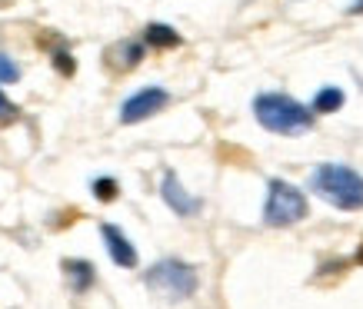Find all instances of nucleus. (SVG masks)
Listing matches in <instances>:
<instances>
[{"mask_svg":"<svg viewBox=\"0 0 363 309\" xmlns=\"http://www.w3.org/2000/svg\"><path fill=\"white\" fill-rule=\"evenodd\" d=\"M253 117L257 123L270 133H280V136H300V133L313 130V120L317 113L303 107L300 100H294L290 93H260L253 100Z\"/></svg>","mask_w":363,"mask_h":309,"instance_id":"nucleus-1","label":"nucleus"},{"mask_svg":"<svg viewBox=\"0 0 363 309\" xmlns=\"http://www.w3.org/2000/svg\"><path fill=\"white\" fill-rule=\"evenodd\" d=\"M310 193H317L323 203L337 210H363V177L343 163H320L310 173Z\"/></svg>","mask_w":363,"mask_h":309,"instance_id":"nucleus-2","label":"nucleus"},{"mask_svg":"<svg viewBox=\"0 0 363 309\" xmlns=\"http://www.w3.org/2000/svg\"><path fill=\"white\" fill-rule=\"evenodd\" d=\"M143 286L150 289L154 296L167 299V303H184L200 289V276L190 263L177 260V256H167V260H157L143 273Z\"/></svg>","mask_w":363,"mask_h":309,"instance_id":"nucleus-3","label":"nucleus"},{"mask_svg":"<svg viewBox=\"0 0 363 309\" xmlns=\"http://www.w3.org/2000/svg\"><path fill=\"white\" fill-rule=\"evenodd\" d=\"M307 193L286 180H270L267 183V203H264V223L267 226H294L307 220Z\"/></svg>","mask_w":363,"mask_h":309,"instance_id":"nucleus-4","label":"nucleus"},{"mask_svg":"<svg viewBox=\"0 0 363 309\" xmlns=\"http://www.w3.org/2000/svg\"><path fill=\"white\" fill-rule=\"evenodd\" d=\"M164 107H170V93H167L164 87H157V83H150V87H140L137 93H130V97L123 100L121 123H127V127H133V123H143V120H150V117H157V113L164 110Z\"/></svg>","mask_w":363,"mask_h":309,"instance_id":"nucleus-5","label":"nucleus"},{"mask_svg":"<svg viewBox=\"0 0 363 309\" xmlns=\"http://www.w3.org/2000/svg\"><path fill=\"white\" fill-rule=\"evenodd\" d=\"M160 197H164L167 206H170L177 216H184V220H190V216H197V213L203 210V203H200L194 193L184 190V183H180V177H177L174 170H167L164 180H160Z\"/></svg>","mask_w":363,"mask_h":309,"instance_id":"nucleus-6","label":"nucleus"},{"mask_svg":"<svg viewBox=\"0 0 363 309\" xmlns=\"http://www.w3.org/2000/svg\"><path fill=\"white\" fill-rule=\"evenodd\" d=\"M100 236H104L107 256H111L113 263L121 266V269H137L140 253H137V246L130 243V236H127L121 226H113V223H100Z\"/></svg>","mask_w":363,"mask_h":309,"instance_id":"nucleus-7","label":"nucleus"},{"mask_svg":"<svg viewBox=\"0 0 363 309\" xmlns=\"http://www.w3.org/2000/svg\"><path fill=\"white\" fill-rule=\"evenodd\" d=\"M60 269H64V279L74 296H84V293L94 289V283H97V266L90 263V260H64Z\"/></svg>","mask_w":363,"mask_h":309,"instance_id":"nucleus-8","label":"nucleus"},{"mask_svg":"<svg viewBox=\"0 0 363 309\" xmlns=\"http://www.w3.org/2000/svg\"><path fill=\"white\" fill-rule=\"evenodd\" d=\"M140 40H143V47H154V50H174V47L184 44V37L170 23H147Z\"/></svg>","mask_w":363,"mask_h":309,"instance_id":"nucleus-9","label":"nucleus"},{"mask_svg":"<svg viewBox=\"0 0 363 309\" xmlns=\"http://www.w3.org/2000/svg\"><path fill=\"white\" fill-rule=\"evenodd\" d=\"M143 54H147L143 40H121L113 50H107V60L113 66H121V70H133V66H140Z\"/></svg>","mask_w":363,"mask_h":309,"instance_id":"nucleus-10","label":"nucleus"},{"mask_svg":"<svg viewBox=\"0 0 363 309\" xmlns=\"http://www.w3.org/2000/svg\"><path fill=\"white\" fill-rule=\"evenodd\" d=\"M343 100H347V97H343L340 87H320L310 110H313V113H337L343 107Z\"/></svg>","mask_w":363,"mask_h":309,"instance_id":"nucleus-11","label":"nucleus"},{"mask_svg":"<svg viewBox=\"0 0 363 309\" xmlns=\"http://www.w3.org/2000/svg\"><path fill=\"white\" fill-rule=\"evenodd\" d=\"M90 193L100 199V203H113V199L121 197V183L113 177H97L94 183H90Z\"/></svg>","mask_w":363,"mask_h":309,"instance_id":"nucleus-12","label":"nucleus"},{"mask_svg":"<svg viewBox=\"0 0 363 309\" xmlns=\"http://www.w3.org/2000/svg\"><path fill=\"white\" fill-rule=\"evenodd\" d=\"M50 60H54V70L60 77H74V74H77V60H74V54H70L67 47H54Z\"/></svg>","mask_w":363,"mask_h":309,"instance_id":"nucleus-13","label":"nucleus"},{"mask_svg":"<svg viewBox=\"0 0 363 309\" xmlns=\"http://www.w3.org/2000/svg\"><path fill=\"white\" fill-rule=\"evenodd\" d=\"M17 120H21V107L4 93V87H0V127H13Z\"/></svg>","mask_w":363,"mask_h":309,"instance_id":"nucleus-14","label":"nucleus"},{"mask_svg":"<svg viewBox=\"0 0 363 309\" xmlns=\"http://www.w3.org/2000/svg\"><path fill=\"white\" fill-rule=\"evenodd\" d=\"M21 80V66L13 64L7 54H0V83L7 87V83H17Z\"/></svg>","mask_w":363,"mask_h":309,"instance_id":"nucleus-15","label":"nucleus"},{"mask_svg":"<svg viewBox=\"0 0 363 309\" xmlns=\"http://www.w3.org/2000/svg\"><path fill=\"white\" fill-rule=\"evenodd\" d=\"M347 13H350V17H357V13H363V0H353L350 7H347Z\"/></svg>","mask_w":363,"mask_h":309,"instance_id":"nucleus-16","label":"nucleus"},{"mask_svg":"<svg viewBox=\"0 0 363 309\" xmlns=\"http://www.w3.org/2000/svg\"><path fill=\"white\" fill-rule=\"evenodd\" d=\"M357 263H363V243H360V250H357Z\"/></svg>","mask_w":363,"mask_h":309,"instance_id":"nucleus-17","label":"nucleus"}]
</instances>
